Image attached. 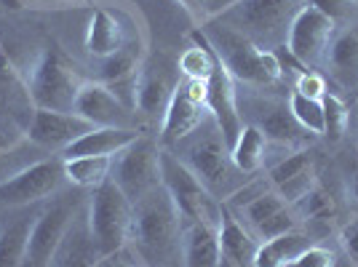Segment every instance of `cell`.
Wrapping results in <instances>:
<instances>
[{
    "label": "cell",
    "mask_w": 358,
    "mask_h": 267,
    "mask_svg": "<svg viewBox=\"0 0 358 267\" xmlns=\"http://www.w3.org/2000/svg\"><path fill=\"white\" fill-rule=\"evenodd\" d=\"M110 166H113V158H70L64 161V174L73 187L89 193L110 179Z\"/></svg>",
    "instance_id": "cell-31"
},
{
    "label": "cell",
    "mask_w": 358,
    "mask_h": 267,
    "mask_svg": "<svg viewBox=\"0 0 358 267\" xmlns=\"http://www.w3.org/2000/svg\"><path fill=\"white\" fill-rule=\"evenodd\" d=\"M131 217H134V203L123 195V190L113 179L89 190L86 219H89V230L102 257L126 249L129 233H131Z\"/></svg>",
    "instance_id": "cell-8"
},
{
    "label": "cell",
    "mask_w": 358,
    "mask_h": 267,
    "mask_svg": "<svg viewBox=\"0 0 358 267\" xmlns=\"http://www.w3.org/2000/svg\"><path fill=\"white\" fill-rule=\"evenodd\" d=\"M139 27H134L131 16L110 8V6H94L83 30V48L91 62L105 59L110 54L120 51L134 35H139Z\"/></svg>",
    "instance_id": "cell-13"
},
{
    "label": "cell",
    "mask_w": 358,
    "mask_h": 267,
    "mask_svg": "<svg viewBox=\"0 0 358 267\" xmlns=\"http://www.w3.org/2000/svg\"><path fill=\"white\" fill-rule=\"evenodd\" d=\"M179 78H169L166 70H152L148 62L142 67L139 83H136V104L134 113L139 120V129L145 131V126H152V134H158L161 120L166 115V107L174 96ZM148 134V131H145Z\"/></svg>",
    "instance_id": "cell-20"
},
{
    "label": "cell",
    "mask_w": 358,
    "mask_h": 267,
    "mask_svg": "<svg viewBox=\"0 0 358 267\" xmlns=\"http://www.w3.org/2000/svg\"><path fill=\"white\" fill-rule=\"evenodd\" d=\"M161 185L171 195L185 222H220L222 203L203 187V182L171 150L164 147H161Z\"/></svg>",
    "instance_id": "cell-9"
},
{
    "label": "cell",
    "mask_w": 358,
    "mask_h": 267,
    "mask_svg": "<svg viewBox=\"0 0 358 267\" xmlns=\"http://www.w3.org/2000/svg\"><path fill=\"white\" fill-rule=\"evenodd\" d=\"M233 214L238 217L241 222H243V227L259 243L275 236H284L289 230H297L299 227V219L297 214H294V208H292V203H286L273 187H268L265 193H259L254 201H249L246 206L233 211Z\"/></svg>",
    "instance_id": "cell-14"
},
{
    "label": "cell",
    "mask_w": 358,
    "mask_h": 267,
    "mask_svg": "<svg viewBox=\"0 0 358 267\" xmlns=\"http://www.w3.org/2000/svg\"><path fill=\"white\" fill-rule=\"evenodd\" d=\"M139 136H142L139 129H107V126H96V129L83 134L80 139H75L59 158L62 161H70V158H113V155H118L120 150L129 147Z\"/></svg>",
    "instance_id": "cell-24"
},
{
    "label": "cell",
    "mask_w": 358,
    "mask_h": 267,
    "mask_svg": "<svg viewBox=\"0 0 358 267\" xmlns=\"http://www.w3.org/2000/svg\"><path fill=\"white\" fill-rule=\"evenodd\" d=\"M286 267H337V252H331L329 246L310 243L305 252H299Z\"/></svg>",
    "instance_id": "cell-35"
},
{
    "label": "cell",
    "mask_w": 358,
    "mask_h": 267,
    "mask_svg": "<svg viewBox=\"0 0 358 267\" xmlns=\"http://www.w3.org/2000/svg\"><path fill=\"white\" fill-rule=\"evenodd\" d=\"M171 152L203 182V187L220 203H224L246 179H252L236 168L233 158H230V147H227L222 131L217 129L211 115H206L195 131H190L185 139H179L171 147Z\"/></svg>",
    "instance_id": "cell-2"
},
{
    "label": "cell",
    "mask_w": 358,
    "mask_h": 267,
    "mask_svg": "<svg viewBox=\"0 0 358 267\" xmlns=\"http://www.w3.org/2000/svg\"><path fill=\"white\" fill-rule=\"evenodd\" d=\"M356 6H358V0H356Z\"/></svg>",
    "instance_id": "cell-41"
},
{
    "label": "cell",
    "mask_w": 358,
    "mask_h": 267,
    "mask_svg": "<svg viewBox=\"0 0 358 267\" xmlns=\"http://www.w3.org/2000/svg\"><path fill=\"white\" fill-rule=\"evenodd\" d=\"M206 110L217 123V129L222 131L227 147H233L241 129H243L238 107V83L230 78V73L220 64V59H217L211 78L206 80Z\"/></svg>",
    "instance_id": "cell-18"
},
{
    "label": "cell",
    "mask_w": 358,
    "mask_h": 267,
    "mask_svg": "<svg viewBox=\"0 0 358 267\" xmlns=\"http://www.w3.org/2000/svg\"><path fill=\"white\" fill-rule=\"evenodd\" d=\"M67 185L70 182L64 174V161L59 155H45L0 185V208L45 203Z\"/></svg>",
    "instance_id": "cell-11"
},
{
    "label": "cell",
    "mask_w": 358,
    "mask_h": 267,
    "mask_svg": "<svg viewBox=\"0 0 358 267\" xmlns=\"http://www.w3.org/2000/svg\"><path fill=\"white\" fill-rule=\"evenodd\" d=\"M337 238H340V246H343L345 257L350 259V265L358 267V217L345 222L340 230H337Z\"/></svg>",
    "instance_id": "cell-37"
},
{
    "label": "cell",
    "mask_w": 358,
    "mask_h": 267,
    "mask_svg": "<svg viewBox=\"0 0 358 267\" xmlns=\"http://www.w3.org/2000/svg\"><path fill=\"white\" fill-rule=\"evenodd\" d=\"M292 91H297V94L308 96V99H318V102H321V99L327 96V91H331V86H329V80L321 73L305 70V73H299L297 78H294Z\"/></svg>",
    "instance_id": "cell-36"
},
{
    "label": "cell",
    "mask_w": 358,
    "mask_h": 267,
    "mask_svg": "<svg viewBox=\"0 0 358 267\" xmlns=\"http://www.w3.org/2000/svg\"><path fill=\"white\" fill-rule=\"evenodd\" d=\"M292 208H294L299 222L305 224H329L331 227V224L337 222V217H340L337 198H334V193L329 190L321 179H318V185H315L313 190H308L297 203H292Z\"/></svg>",
    "instance_id": "cell-29"
},
{
    "label": "cell",
    "mask_w": 358,
    "mask_h": 267,
    "mask_svg": "<svg viewBox=\"0 0 358 267\" xmlns=\"http://www.w3.org/2000/svg\"><path fill=\"white\" fill-rule=\"evenodd\" d=\"M268 147L270 142L265 139V134L259 131L257 126L243 123L236 145L230 147V158H233V164H236L241 174L257 177V174H262V168L268 164Z\"/></svg>",
    "instance_id": "cell-27"
},
{
    "label": "cell",
    "mask_w": 358,
    "mask_h": 267,
    "mask_svg": "<svg viewBox=\"0 0 358 267\" xmlns=\"http://www.w3.org/2000/svg\"><path fill=\"white\" fill-rule=\"evenodd\" d=\"M89 75H83L57 45H45L24 70V83L35 110L73 113V104Z\"/></svg>",
    "instance_id": "cell-4"
},
{
    "label": "cell",
    "mask_w": 358,
    "mask_h": 267,
    "mask_svg": "<svg viewBox=\"0 0 358 267\" xmlns=\"http://www.w3.org/2000/svg\"><path fill=\"white\" fill-rule=\"evenodd\" d=\"M348 195L353 198V203L358 206V166L353 168V174H350V185H348Z\"/></svg>",
    "instance_id": "cell-40"
},
{
    "label": "cell",
    "mask_w": 358,
    "mask_h": 267,
    "mask_svg": "<svg viewBox=\"0 0 358 267\" xmlns=\"http://www.w3.org/2000/svg\"><path fill=\"white\" fill-rule=\"evenodd\" d=\"M321 75L337 94L343 91L358 96V22L334 30Z\"/></svg>",
    "instance_id": "cell-17"
},
{
    "label": "cell",
    "mask_w": 358,
    "mask_h": 267,
    "mask_svg": "<svg viewBox=\"0 0 358 267\" xmlns=\"http://www.w3.org/2000/svg\"><path fill=\"white\" fill-rule=\"evenodd\" d=\"M214 67H217V57H214V51H211L209 41L201 32V27H195L190 32V45L179 54L177 59L179 78H185V80H209Z\"/></svg>",
    "instance_id": "cell-30"
},
{
    "label": "cell",
    "mask_w": 358,
    "mask_h": 267,
    "mask_svg": "<svg viewBox=\"0 0 358 267\" xmlns=\"http://www.w3.org/2000/svg\"><path fill=\"white\" fill-rule=\"evenodd\" d=\"M110 179L118 185L123 195L136 203L142 195L161 185V145L152 134H142L129 147L113 155Z\"/></svg>",
    "instance_id": "cell-10"
},
{
    "label": "cell",
    "mask_w": 358,
    "mask_h": 267,
    "mask_svg": "<svg viewBox=\"0 0 358 267\" xmlns=\"http://www.w3.org/2000/svg\"><path fill=\"white\" fill-rule=\"evenodd\" d=\"M265 177H268L270 187L281 195L286 203H297L302 195L318 185L313 147L286 152L281 161L268 166Z\"/></svg>",
    "instance_id": "cell-16"
},
{
    "label": "cell",
    "mask_w": 358,
    "mask_h": 267,
    "mask_svg": "<svg viewBox=\"0 0 358 267\" xmlns=\"http://www.w3.org/2000/svg\"><path fill=\"white\" fill-rule=\"evenodd\" d=\"M313 243V238L305 230H289L284 236L262 240L254 254V267H286L299 252H305Z\"/></svg>",
    "instance_id": "cell-28"
},
{
    "label": "cell",
    "mask_w": 358,
    "mask_h": 267,
    "mask_svg": "<svg viewBox=\"0 0 358 267\" xmlns=\"http://www.w3.org/2000/svg\"><path fill=\"white\" fill-rule=\"evenodd\" d=\"M89 120L78 118L75 113H54V110H35L27 126V139L32 145L43 147L51 155H62L64 150L91 131Z\"/></svg>",
    "instance_id": "cell-19"
},
{
    "label": "cell",
    "mask_w": 358,
    "mask_h": 267,
    "mask_svg": "<svg viewBox=\"0 0 358 267\" xmlns=\"http://www.w3.org/2000/svg\"><path fill=\"white\" fill-rule=\"evenodd\" d=\"M182 262L185 267H222L220 222H185Z\"/></svg>",
    "instance_id": "cell-26"
},
{
    "label": "cell",
    "mask_w": 358,
    "mask_h": 267,
    "mask_svg": "<svg viewBox=\"0 0 358 267\" xmlns=\"http://www.w3.org/2000/svg\"><path fill=\"white\" fill-rule=\"evenodd\" d=\"M259 240L243 227L238 217L224 206L220 208V249H222V267H254Z\"/></svg>",
    "instance_id": "cell-25"
},
{
    "label": "cell",
    "mask_w": 358,
    "mask_h": 267,
    "mask_svg": "<svg viewBox=\"0 0 358 267\" xmlns=\"http://www.w3.org/2000/svg\"><path fill=\"white\" fill-rule=\"evenodd\" d=\"M206 115H209V110L187 96L185 83H182V78H179L177 89H174V96H171V102L166 107L164 120H161V129L155 134L158 145L164 150H171L179 139H185L190 131H195V129L203 123Z\"/></svg>",
    "instance_id": "cell-22"
},
{
    "label": "cell",
    "mask_w": 358,
    "mask_h": 267,
    "mask_svg": "<svg viewBox=\"0 0 358 267\" xmlns=\"http://www.w3.org/2000/svg\"><path fill=\"white\" fill-rule=\"evenodd\" d=\"M177 3L182 6V11L190 16V22H193L195 27H201V24L209 22V6H206V0H177Z\"/></svg>",
    "instance_id": "cell-38"
},
{
    "label": "cell",
    "mask_w": 358,
    "mask_h": 267,
    "mask_svg": "<svg viewBox=\"0 0 358 267\" xmlns=\"http://www.w3.org/2000/svg\"><path fill=\"white\" fill-rule=\"evenodd\" d=\"M302 6L305 0H238L214 19L249 38L254 45L275 51L286 45L289 27Z\"/></svg>",
    "instance_id": "cell-5"
},
{
    "label": "cell",
    "mask_w": 358,
    "mask_h": 267,
    "mask_svg": "<svg viewBox=\"0 0 358 267\" xmlns=\"http://www.w3.org/2000/svg\"><path fill=\"white\" fill-rule=\"evenodd\" d=\"M289 107L302 129H308L318 139L324 136V104L318 99H308L297 91H289Z\"/></svg>",
    "instance_id": "cell-33"
},
{
    "label": "cell",
    "mask_w": 358,
    "mask_h": 267,
    "mask_svg": "<svg viewBox=\"0 0 358 267\" xmlns=\"http://www.w3.org/2000/svg\"><path fill=\"white\" fill-rule=\"evenodd\" d=\"M321 104H324V139L329 145H340L350 126V107L343 99V94H337L334 89L327 91Z\"/></svg>",
    "instance_id": "cell-32"
},
{
    "label": "cell",
    "mask_w": 358,
    "mask_h": 267,
    "mask_svg": "<svg viewBox=\"0 0 358 267\" xmlns=\"http://www.w3.org/2000/svg\"><path fill=\"white\" fill-rule=\"evenodd\" d=\"M201 32L206 35L214 57L220 59L230 78L249 91H265L281 83L286 75L281 67V59L275 51H265L254 45L249 38L238 35L236 30L220 24L217 19H209L201 24Z\"/></svg>",
    "instance_id": "cell-3"
},
{
    "label": "cell",
    "mask_w": 358,
    "mask_h": 267,
    "mask_svg": "<svg viewBox=\"0 0 358 267\" xmlns=\"http://www.w3.org/2000/svg\"><path fill=\"white\" fill-rule=\"evenodd\" d=\"M105 257L99 252L96 240L89 230V219H86V203L78 211L67 233L62 238V243L57 246V254L51 259L48 267H96Z\"/></svg>",
    "instance_id": "cell-23"
},
{
    "label": "cell",
    "mask_w": 358,
    "mask_h": 267,
    "mask_svg": "<svg viewBox=\"0 0 358 267\" xmlns=\"http://www.w3.org/2000/svg\"><path fill=\"white\" fill-rule=\"evenodd\" d=\"M185 219L164 185L134 203L131 233L123 252L139 267H185L182 262Z\"/></svg>",
    "instance_id": "cell-1"
},
{
    "label": "cell",
    "mask_w": 358,
    "mask_h": 267,
    "mask_svg": "<svg viewBox=\"0 0 358 267\" xmlns=\"http://www.w3.org/2000/svg\"><path fill=\"white\" fill-rule=\"evenodd\" d=\"M308 6H313L315 11L331 19L334 27H348L358 22V6L356 0H305Z\"/></svg>",
    "instance_id": "cell-34"
},
{
    "label": "cell",
    "mask_w": 358,
    "mask_h": 267,
    "mask_svg": "<svg viewBox=\"0 0 358 267\" xmlns=\"http://www.w3.org/2000/svg\"><path fill=\"white\" fill-rule=\"evenodd\" d=\"M41 206L43 203L0 208V267H22Z\"/></svg>",
    "instance_id": "cell-21"
},
{
    "label": "cell",
    "mask_w": 358,
    "mask_h": 267,
    "mask_svg": "<svg viewBox=\"0 0 358 267\" xmlns=\"http://www.w3.org/2000/svg\"><path fill=\"white\" fill-rule=\"evenodd\" d=\"M89 193L80 190V187H73L67 185L64 190L48 198L43 206H41V214L32 224L30 240H27V252H24V262L22 267H48L54 254H57V246L62 243V238L67 233V227L78 217V211L83 208Z\"/></svg>",
    "instance_id": "cell-6"
},
{
    "label": "cell",
    "mask_w": 358,
    "mask_h": 267,
    "mask_svg": "<svg viewBox=\"0 0 358 267\" xmlns=\"http://www.w3.org/2000/svg\"><path fill=\"white\" fill-rule=\"evenodd\" d=\"M238 107L243 123L257 126L259 131L265 134V139L275 147L305 150L318 139L308 129H302L297 118L292 115L289 96H273V94H265V91H249L243 99L238 94Z\"/></svg>",
    "instance_id": "cell-7"
},
{
    "label": "cell",
    "mask_w": 358,
    "mask_h": 267,
    "mask_svg": "<svg viewBox=\"0 0 358 267\" xmlns=\"http://www.w3.org/2000/svg\"><path fill=\"white\" fill-rule=\"evenodd\" d=\"M73 113L78 118L89 120L91 126H107V129H139L136 113L120 102L105 83L86 80L73 104ZM142 131V129H139ZM145 134V131H142Z\"/></svg>",
    "instance_id": "cell-15"
},
{
    "label": "cell",
    "mask_w": 358,
    "mask_h": 267,
    "mask_svg": "<svg viewBox=\"0 0 358 267\" xmlns=\"http://www.w3.org/2000/svg\"><path fill=\"white\" fill-rule=\"evenodd\" d=\"M334 24L331 19L315 11L313 6H302L299 14L294 16L292 27H289V38H286V51L299 62L305 70H315L321 73L324 59H327L329 43L334 38Z\"/></svg>",
    "instance_id": "cell-12"
},
{
    "label": "cell",
    "mask_w": 358,
    "mask_h": 267,
    "mask_svg": "<svg viewBox=\"0 0 358 267\" xmlns=\"http://www.w3.org/2000/svg\"><path fill=\"white\" fill-rule=\"evenodd\" d=\"M233 3H238V0H206V6H209V19H214V16H220L222 11H227Z\"/></svg>",
    "instance_id": "cell-39"
}]
</instances>
